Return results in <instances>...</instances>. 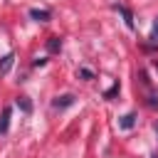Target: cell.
<instances>
[{
	"instance_id": "cell-3",
	"label": "cell",
	"mask_w": 158,
	"mask_h": 158,
	"mask_svg": "<svg viewBox=\"0 0 158 158\" xmlns=\"http://www.w3.org/2000/svg\"><path fill=\"white\" fill-rule=\"evenodd\" d=\"M30 17L37 20V22H47L49 20V10H37L35 7V10H30Z\"/></svg>"
},
{
	"instance_id": "cell-6",
	"label": "cell",
	"mask_w": 158,
	"mask_h": 158,
	"mask_svg": "<svg viewBox=\"0 0 158 158\" xmlns=\"http://www.w3.org/2000/svg\"><path fill=\"white\" fill-rule=\"evenodd\" d=\"M133 123H136V116H133V114L121 116V128H133Z\"/></svg>"
},
{
	"instance_id": "cell-2",
	"label": "cell",
	"mask_w": 158,
	"mask_h": 158,
	"mask_svg": "<svg viewBox=\"0 0 158 158\" xmlns=\"http://www.w3.org/2000/svg\"><path fill=\"white\" fill-rule=\"evenodd\" d=\"M12 64H15V54H12V52H7L5 57H0V77L7 74V72L12 69Z\"/></svg>"
},
{
	"instance_id": "cell-1",
	"label": "cell",
	"mask_w": 158,
	"mask_h": 158,
	"mask_svg": "<svg viewBox=\"0 0 158 158\" xmlns=\"http://www.w3.org/2000/svg\"><path fill=\"white\" fill-rule=\"evenodd\" d=\"M72 104H74V96H72V94H62V96H57V99L52 101L54 109H69Z\"/></svg>"
},
{
	"instance_id": "cell-13",
	"label": "cell",
	"mask_w": 158,
	"mask_h": 158,
	"mask_svg": "<svg viewBox=\"0 0 158 158\" xmlns=\"http://www.w3.org/2000/svg\"><path fill=\"white\" fill-rule=\"evenodd\" d=\"M156 69H158V62H156Z\"/></svg>"
},
{
	"instance_id": "cell-8",
	"label": "cell",
	"mask_w": 158,
	"mask_h": 158,
	"mask_svg": "<svg viewBox=\"0 0 158 158\" xmlns=\"http://www.w3.org/2000/svg\"><path fill=\"white\" fill-rule=\"evenodd\" d=\"M17 106H22V111H32V104H30L25 96H20V99H17Z\"/></svg>"
},
{
	"instance_id": "cell-4",
	"label": "cell",
	"mask_w": 158,
	"mask_h": 158,
	"mask_svg": "<svg viewBox=\"0 0 158 158\" xmlns=\"http://www.w3.org/2000/svg\"><path fill=\"white\" fill-rule=\"evenodd\" d=\"M7 128H10V106H5V111H2V118H0V136H2Z\"/></svg>"
},
{
	"instance_id": "cell-10",
	"label": "cell",
	"mask_w": 158,
	"mask_h": 158,
	"mask_svg": "<svg viewBox=\"0 0 158 158\" xmlns=\"http://www.w3.org/2000/svg\"><path fill=\"white\" fill-rule=\"evenodd\" d=\"M79 74H81V77H84V79H91V77H94V74H91V72H89V69H81V72H79Z\"/></svg>"
},
{
	"instance_id": "cell-7",
	"label": "cell",
	"mask_w": 158,
	"mask_h": 158,
	"mask_svg": "<svg viewBox=\"0 0 158 158\" xmlns=\"http://www.w3.org/2000/svg\"><path fill=\"white\" fill-rule=\"evenodd\" d=\"M114 7H116V10L121 12V15H123V20H126V25H128V27H133V17H131V12H128L126 7H121V5H114Z\"/></svg>"
},
{
	"instance_id": "cell-9",
	"label": "cell",
	"mask_w": 158,
	"mask_h": 158,
	"mask_svg": "<svg viewBox=\"0 0 158 158\" xmlns=\"http://www.w3.org/2000/svg\"><path fill=\"white\" fill-rule=\"evenodd\" d=\"M151 40H153V42H158V17H156V22H153V30H151Z\"/></svg>"
},
{
	"instance_id": "cell-5",
	"label": "cell",
	"mask_w": 158,
	"mask_h": 158,
	"mask_svg": "<svg viewBox=\"0 0 158 158\" xmlns=\"http://www.w3.org/2000/svg\"><path fill=\"white\" fill-rule=\"evenodd\" d=\"M59 47H62V40L59 37H49L47 40V49L49 52H59Z\"/></svg>"
},
{
	"instance_id": "cell-12",
	"label": "cell",
	"mask_w": 158,
	"mask_h": 158,
	"mask_svg": "<svg viewBox=\"0 0 158 158\" xmlns=\"http://www.w3.org/2000/svg\"><path fill=\"white\" fill-rule=\"evenodd\" d=\"M156 133H158V123H156Z\"/></svg>"
},
{
	"instance_id": "cell-11",
	"label": "cell",
	"mask_w": 158,
	"mask_h": 158,
	"mask_svg": "<svg viewBox=\"0 0 158 158\" xmlns=\"http://www.w3.org/2000/svg\"><path fill=\"white\" fill-rule=\"evenodd\" d=\"M116 91H118V84H114V86H111V89H109V91H106V96H114V94H116Z\"/></svg>"
}]
</instances>
